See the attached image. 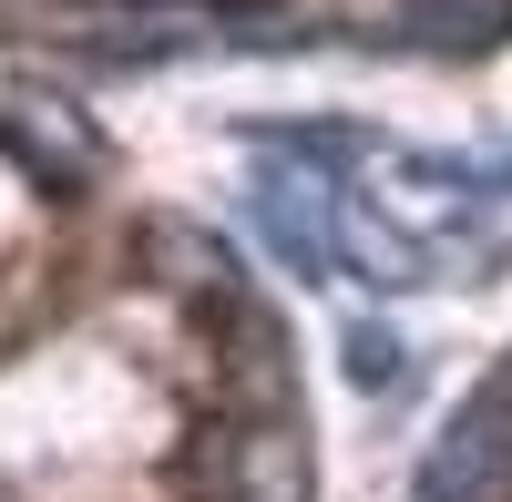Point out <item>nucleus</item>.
Returning a JSON list of instances; mask_svg holds the SVG:
<instances>
[{
	"label": "nucleus",
	"instance_id": "nucleus-6",
	"mask_svg": "<svg viewBox=\"0 0 512 502\" xmlns=\"http://www.w3.org/2000/svg\"><path fill=\"white\" fill-rule=\"evenodd\" d=\"M256 144H277V154H308V164H359L379 154L359 123H256Z\"/></svg>",
	"mask_w": 512,
	"mask_h": 502
},
{
	"label": "nucleus",
	"instance_id": "nucleus-3",
	"mask_svg": "<svg viewBox=\"0 0 512 502\" xmlns=\"http://www.w3.org/2000/svg\"><path fill=\"white\" fill-rule=\"evenodd\" d=\"M226 492L236 502H308V441H297V421H246L226 441Z\"/></svg>",
	"mask_w": 512,
	"mask_h": 502
},
{
	"label": "nucleus",
	"instance_id": "nucleus-1",
	"mask_svg": "<svg viewBox=\"0 0 512 502\" xmlns=\"http://www.w3.org/2000/svg\"><path fill=\"white\" fill-rule=\"evenodd\" d=\"M420 502H512V369L461 400V421L420 462Z\"/></svg>",
	"mask_w": 512,
	"mask_h": 502
},
{
	"label": "nucleus",
	"instance_id": "nucleus-5",
	"mask_svg": "<svg viewBox=\"0 0 512 502\" xmlns=\"http://www.w3.org/2000/svg\"><path fill=\"white\" fill-rule=\"evenodd\" d=\"M338 369H349V390L390 400V390H410V339H400L390 318H349V339H338Z\"/></svg>",
	"mask_w": 512,
	"mask_h": 502
},
{
	"label": "nucleus",
	"instance_id": "nucleus-4",
	"mask_svg": "<svg viewBox=\"0 0 512 502\" xmlns=\"http://www.w3.org/2000/svg\"><path fill=\"white\" fill-rule=\"evenodd\" d=\"M512 31V0H400V21L379 31L390 52H492Z\"/></svg>",
	"mask_w": 512,
	"mask_h": 502
},
{
	"label": "nucleus",
	"instance_id": "nucleus-2",
	"mask_svg": "<svg viewBox=\"0 0 512 502\" xmlns=\"http://www.w3.org/2000/svg\"><path fill=\"white\" fill-rule=\"evenodd\" d=\"M246 216H256V236H267L277 267H297V277H349V246H338V195H328L318 175L267 164V175L246 185Z\"/></svg>",
	"mask_w": 512,
	"mask_h": 502
}]
</instances>
